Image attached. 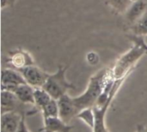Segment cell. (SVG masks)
Wrapping results in <instances>:
<instances>
[{"label": "cell", "instance_id": "obj_1", "mask_svg": "<svg viewBox=\"0 0 147 132\" xmlns=\"http://www.w3.org/2000/svg\"><path fill=\"white\" fill-rule=\"evenodd\" d=\"M110 77L111 68H104L90 78L84 92L73 98L78 113L85 108L94 107Z\"/></svg>", "mask_w": 147, "mask_h": 132}, {"label": "cell", "instance_id": "obj_2", "mask_svg": "<svg viewBox=\"0 0 147 132\" xmlns=\"http://www.w3.org/2000/svg\"><path fill=\"white\" fill-rule=\"evenodd\" d=\"M134 44L132 48L122 54L111 68V76L114 80L127 78L136 67L138 61L147 54L145 48L140 44Z\"/></svg>", "mask_w": 147, "mask_h": 132}, {"label": "cell", "instance_id": "obj_3", "mask_svg": "<svg viewBox=\"0 0 147 132\" xmlns=\"http://www.w3.org/2000/svg\"><path fill=\"white\" fill-rule=\"evenodd\" d=\"M67 69V66L59 65L55 73L49 74L48 78L42 87L54 100H59L71 89H76V87L66 79L65 74Z\"/></svg>", "mask_w": 147, "mask_h": 132}, {"label": "cell", "instance_id": "obj_4", "mask_svg": "<svg viewBox=\"0 0 147 132\" xmlns=\"http://www.w3.org/2000/svg\"><path fill=\"white\" fill-rule=\"evenodd\" d=\"M25 82L33 88H42L49 76V74L41 70L36 64L29 65L19 70Z\"/></svg>", "mask_w": 147, "mask_h": 132}, {"label": "cell", "instance_id": "obj_5", "mask_svg": "<svg viewBox=\"0 0 147 132\" xmlns=\"http://www.w3.org/2000/svg\"><path fill=\"white\" fill-rule=\"evenodd\" d=\"M7 63L10 65V68L17 70L29 65L35 64L34 59L32 55L28 51L20 48L15 49L9 52Z\"/></svg>", "mask_w": 147, "mask_h": 132}, {"label": "cell", "instance_id": "obj_6", "mask_svg": "<svg viewBox=\"0 0 147 132\" xmlns=\"http://www.w3.org/2000/svg\"><path fill=\"white\" fill-rule=\"evenodd\" d=\"M27 83L22 75L13 68H5L1 72V90L12 91L21 84Z\"/></svg>", "mask_w": 147, "mask_h": 132}, {"label": "cell", "instance_id": "obj_7", "mask_svg": "<svg viewBox=\"0 0 147 132\" xmlns=\"http://www.w3.org/2000/svg\"><path fill=\"white\" fill-rule=\"evenodd\" d=\"M57 101L59 106V117L65 123L69 124L71 120L78 114L75 104L73 102V98L66 94L57 100Z\"/></svg>", "mask_w": 147, "mask_h": 132}, {"label": "cell", "instance_id": "obj_8", "mask_svg": "<svg viewBox=\"0 0 147 132\" xmlns=\"http://www.w3.org/2000/svg\"><path fill=\"white\" fill-rule=\"evenodd\" d=\"M147 12V0H136L132 3L124 16L126 21L132 26Z\"/></svg>", "mask_w": 147, "mask_h": 132}, {"label": "cell", "instance_id": "obj_9", "mask_svg": "<svg viewBox=\"0 0 147 132\" xmlns=\"http://www.w3.org/2000/svg\"><path fill=\"white\" fill-rule=\"evenodd\" d=\"M24 113L15 111L1 114V132H16Z\"/></svg>", "mask_w": 147, "mask_h": 132}, {"label": "cell", "instance_id": "obj_10", "mask_svg": "<svg viewBox=\"0 0 147 132\" xmlns=\"http://www.w3.org/2000/svg\"><path fill=\"white\" fill-rule=\"evenodd\" d=\"M43 123L44 126L39 132H70L72 129V126L65 123L59 117L44 118Z\"/></svg>", "mask_w": 147, "mask_h": 132}, {"label": "cell", "instance_id": "obj_11", "mask_svg": "<svg viewBox=\"0 0 147 132\" xmlns=\"http://www.w3.org/2000/svg\"><path fill=\"white\" fill-rule=\"evenodd\" d=\"M13 93L19 102L34 106V88L32 86L28 83L21 84L13 90Z\"/></svg>", "mask_w": 147, "mask_h": 132}, {"label": "cell", "instance_id": "obj_12", "mask_svg": "<svg viewBox=\"0 0 147 132\" xmlns=\"http://www.w3.org/2000/svg\"><path fill=\"white\" fill-rule=\"evenodd\" d=\"M18 100L15 94L9 90H1V114L13 112Z\"/></svg>", "mask_w": 147, "mask_h": 132}, {"label": "cell", "instance_id": "obj_13", "mask_svg": "<svg viewBox=\"0 0 147 132\" xmlns=\"http://www.w3.org/2000/svg\"><path fill=\"white\" fill-rule=\"evenodd\" d=\"M52 96L43 88H34V107L40 111L52 100Z\"/></svg>", "mask_w": 147, "mask_h": 132}, {"label": "cell", "instance_id": "obj_14", "mask_svg": "<svg viewBox=\"0 0 147 132\" xmlns=\"http://www.w3.org/2000/svg\"><path fill=\"white\" fill-rule=\"evenodd\" d=\"M133 0H105V3L116 13L125 14L129 6L132 4Z\"/></svg>", "mask_w": 147, "mask_h": 132}, {"label": "cell", "instance_id": "obj_15", "mask_svg": "<svg viewBox=\"0 0 147 132\" xmlns=\"http://www.w3.org/2000/svg\"><path fill=\"white\" fill-rule=\"evenodd\" d=\"M132 34L137 36H145L147 35V12L140 18L134 24H133L130 27Z\"/></svg>", "mask_w": 147, "mask_h": 132}, {"label": "cell", "instance_id": "obj_16", "mask_svg": "<svg viewBox=\"0 0 147 132\" xmlns=\"http://www.w3.org/2000/svg\"><path fill=\"white\" fill-rule=\"evenodd\" d=\"M76 118H78V119L84 122L91 130H93V128L95 126V113H94L92 107L85 108V109L80 111L77 114Z\"/></svg>", "mask_w": 147, "mask_h": 132}, {"label": "cell", "instance_id": "obj_17", "mask_svg": "<svg viewBox=\"0 0 147 132\" xmlns=\"http://www.w3.org/2000/svg\"><path fill=\"white\" fill-rule=\"evenodd\" d=\"M42 117L48 118V117H59V106L57 100L52 99L41 110Z\"/></svg>", "mask_w": 147, "mask_h": 132}, {"label": "cell", "instance_id": "obj_18", "mask_svg": "<svg viewBox=\"0 0 147 132\" xmlns=\"http://www.w3.org/2000/svg\"><path fill=\"white\" fill-rule=\"evenodd\" d=\"M86 61L90 65H96L100 61V57L97 52H89L86 54Z\"/></svg>", "mask_w": 147, "mask_h": 132}, {"label": "cell", "instance_id": "obj_19", "mask_svg": "<svg viewBox=\"0 0 147 132\" xmlns=\"http://www.w3.org/2000/svg\"><path fill=\"white\" fill-rule=\"evenodd\" d=\"M127 37L134 43H139V44H140L145 48V50H146V52L147 53V44L145 42V40H144V39H143L142 36H137V35H134V34H131V35H128Z\"/></svg>", "mask_w": 147, "mask_h": 132}, {"label": "cell", "instance_id": "obj_20", "mask_svg": "<svg viewBox=\"0 0 147 132\" xmlns=\"http://www.w3.org/2000/svg\"><path fill=\"white\" fill-rule=\"evenodd\" d=\"M16 132H30L28 131V127H27V125H26V121H25V115H23L22 117V119L21 121V124L19 125V128L17 130Z\"/></svg>", "mask_w": 147, "mask_h": 132}, {"label": "cell", "instance_id": "obj_21", "mask_svg": "<svg viewBox=\"0 0 147 132\" xmlns=\"http://www.w3.org/2000/svg\"><path fill=\"white\" fill-rule=\"evenodd\" d=\"M134 132H147V125H138Z\"/></svg>", "mask_w": 147, "mask_h": 132}, {"label": "cell", "instance_id": "obj_22", "mask_svg": "<svg viewBox=\"0 0 147 132\" xmlns=\"http://www.w3.org/2000/svg\"><path fill=\"white\" fill-rule=\"evenodd\" d=\"M14 0H2V9H3L5 6H7L9 3H12Z\"/></svg>", "mask_w": 147, "mask_h": 132}, {"label": "cell", "instance_id": "obj_23", "mask_svg": "<svg viewBox=\"0 0 147 132\" xmlns=\"http://www.w3.org/2000/svg\"><path fill=\"white\" fill-rule=\"evenodd\" d=\"M133 1H136V0H133Z\"/></svg>", "mask_w": 147, "mask_h": 132}]
</instances>
